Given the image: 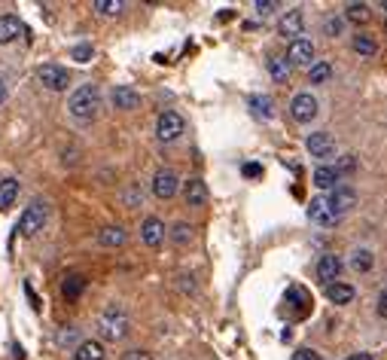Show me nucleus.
I'll list each match as a JSON object with an SVG mask.
<instances>
[{
    "mask_svg": "<svg viewBox=\"0 0 387 360\" xmlns=\"http://www.w3.org/2000/svg\"><path fill=\"white\" fill-rule=\"evenodd\" d=\"M308 217H311V223H317V226H335V223L342 220V217L333 211V205H330V199H326V192H323V196H317V199H311Z\"/></svg>",
    "mask_w": 387,
    "mask_h": 360,
    "instance_id": "obj_7",
    "label": "nucleus"
},
{
    "mask_svg": "<svg viewBox=\"0 0 387 360\" xmlns=\"http://www.w3.org/2000/svg\"><path fill=\"white\" fill-rule=\"evenodd\" d=\"M326 34H330V37H339V34H342V22H339V19H330V22H326Z\"/></svg>",
    "mask_w": 387,
    "mask_h": 360,
    "instance_id": "obj_37",
    "label": "nucleus"
},
{
    "mask_svg": "<svg viewBox=\"0 0 387 360\" xmlns=\"http://www.w3.org/2000/svg\"><path fill=\"white\" fill-rule=\"evenodd\" d=\"M73 360H104V345L95 342V339L80 342L77 351H73Z\"/></svg>",
    "mask_w": 387,
    "mask_h": 360,
    "instance_id": "obj_22",
    "label": "nucleus"
},
{
    "mask_svg": "<svg viewBox=\"0 0 387 360\" xmlns=\"http://www.w3.org/2000/svg\"><path fill=\"white\" fill-rule=\"evenodd\" d=\"M305 147H308V153L311 156H317V159H330L333 156V150H335V141L330 131H311L308 141H305Z\"/></svg>",
    "mask_w": 387,
    "mask_h": 360,
    "instance_id": "obj_10",
    "label": "nucleus"
},
{
    "mask_svg": "<svg viewBox=\"0 0 387 360\" xmlns=\"http://www.w3.org/2000/svg\"><path fill=\"white\" fill-rule=\"evenodd\" d=\"M125 10L122 0H95V13L101 15H119Z\"/></svg>",
    "mask_w": 387,
    "mask_h": 360,
    "instance_id": "obj_31",
    "label": "nucleus"
},
{
    "mask_svg": "<svg viewBox=\"0 0 387 360\" xmlns=\"http://www.w3.org/2000/svg\"><path fill=\"white\" fill-rule=\"evenodd\" d=\"M344 19L354 24H366L369 22V6L366 3H348L344 6Z\"/></svg>",
    "mask_w": 387,
    "mask_h": 360,
    "instance_id": "obj_28",
    "label": "nucleus"
},
{
    "mask_svg": "<svg viewBox=\"0 0 387 360\" xmlns=\"http://www.w3.org/2000/svg\"><path fill=\"white\" fill-rule=\"evenodd\" d=\"M129 315L122 312L119 305H107L104 312L98 315V333L104 336L107 342H122L129 336Z\"/></svg>",
    "mask_w": 387,
    "mask_h": 360,
    "instance_id": "obj_2",
    "label": "nucleus"
},
{
    "mask_svg": "<svg viewBox=\"0 0 387 360\" xmlns=\"http://www.w3.org/2000/svg\"><path fill=\"white\" fill-rule=\"evenodd\" d=\"M67 110H71L73 120H80V122H92L98 116L101 110V92L98 86H80L77 92L71 95V101H67Z\"/></svg>",
    "mask_w": 387,
    "mask_h": 360,
    "instance_id": "obj_1",
    "label": "nucleus"
},
{
    "mask_svg": "<svg viewBox=\"0 0 387 360\" xmlns=\"http://www.w3.org/2000/svg\"><path fill=\"white\" fill-rule=\"evenodd\" d=\"M372 263H375L372 254H369V250H363V247L351 254V266H354L357 272H369V269H372Z\"/></svg>",
    "mask_w": 387,
    "mask_h": 360,
    "instance_id": "obj_29",
    "label": "nucleus"
},
{
    "mask_svg": "<svg viewBox=\"0 0 387 360\" xmlns=\"http://www.w3.org/2000/svg\"><path fill=\"white\" fill-rule=\"evenodd\" d=\"M348 360H375V357H372V354H363V351H360V354H351Z\"/></svg>",
    "mask_w": 387,
    "mask_h": 360,
    "instance_id": "obj_41",
    "label": "nucleus"
},
{
    "mask_svg": "<svg viewBox=\"0 0 387 360\" xmlns=\"http://www.w3.org/2000/svg\"><path fill=\"white\" fill-rule=\"evenodd\" d=\"M244 178H259V174H263V168H259V165H244Z\"/></svg>",
    "mask_w": 387,
    "mask_h": 360,
    "instance_id": "obj_39",
    "label": "nucleus"
},
{
    "mask_svg": "<svg viewBox=\"0 0 387 360\" xmlns=\"http://www.w3.org/2000/svg\"><path fill=\"white\" fill-rule=\"evenodd\" d=\"M326 199H330V205H333V211L339 214V217H344L351 211V208H354V202H357V192L351 189V187H335V189H330L326 192Z\"/></svg>",
    "mask_w": 387,
    "mask_h": 360,
    "instance_id": "obj_9",
    "label": "nucleus"
},
{
    "mask_svg": "<svg viewBox=\"0 0 387 360\" xmlns=\"http://www.w3.org/2000/svg\"><path fill=\"white\" fill-rule=\"evenodd\" d=\"M22 31H24V24L19 22V15H0V46L19 40Z\"/></svg>",
    "mask_w": 387,
    "mask_h": 360,
    "instance_id": "obj_16",
    "label": "nucleus"
},
{
    "mask_svg": "<svg viewBox=\"0 0 387 360\" xmlns=\"http://www.w3.org/2000/svg\"><path fill=\"white\" fill-rule=\"evenodd\" d=\"M378 315L387 317V290H381V296H378Z\"/></svg>",
    "mask_w": 387,
    "mask_h": 360,
    "instance_id": "obj_40",
    "label": "nucleus"
},
{
    "mask_svg": "<svg viewBox=\"0 0 387 360\" xmlns=\"http://www.w3.org/2000/svg\"><path fill=\"white\" fill-rule=\"evenodd\" d=\"M15 199H19V180L15 178L0 180V211H10L15 205Z\"/></svg>",
    "mask_w": 387,
    "mask_h": 360,
    "instance_id": "obj_21",
    "label": "nucleus"
},
{
    "mask_svg": "<svg viewBox=\"0 0 387 360\" xmlns=\"http://www.w3.org/2000/svg\"><path fill=\"white\" fill-rule=\"evenodd\" d=\"M122 360H153V354L144 351V348H131V351H125V354H122Z\"/></svg>",
    "mask_w": 387,
    "mask_h": 360,
    "instance_id": "obj_34",
    "label": "nucleus"
},
{
    "mask_svg": "<svg viewBox=\"0 0 387 360\" xmlns=\"http://www.w3.org/2000/svg\"><path fill=\"white\" fill-rule=\"evenodd\" d=\"M183 129H187V122H183V116L174 113V110H165L156 120V138L162 141V144H171V141H177L183 135Z\"/></svg>",
    "mask_w": 387,
    "mask_h": 360,
    "instance_id": "obj_4",
    "label": "nucleus"
},
{
    "mask_svg": "<svg viewBox=\"0 0 387 360\" xmlns=\"http://www.w3.org/2000/svg\"><path fill=\"white\" fill-rule=\"evenodd\" d=\"M3 101H6V82L0 80V104H3Z\"/></svg>",
    "mask_w": 387,
    "mask_h": 360,
    "instance_id": "obj_42",
    "label": "nucleus"
},
{
    "mask_svg": "<svg viewBox=\"0 0 387 360\" xmlns=\"http://www.w3.org/2000/svg\"><path fill=\"white\" fill-rule=\"evenodd\" d=\"M125 229L122 226H104V229L98 232V245H104V247H122L125 245Z\"/></svg>",
    "mask_w": 387,
    "mask_h": 360,
    "instance_id": "obj_20",
    "label": "nucleus"
},
{
    "mask_svg": "<svg viewBox=\"0 0 387 360\" xmlns=\"http://www.w3.org/2000/svg\"><path fill=\"white\" fill-rule=\"evenodd\" d=\"M73 336H77V330H73V326H64L61 336H58V342H61V345H67V342H71Z\"/></svg>",
    "mask_w": 387,
    "mask_h": 360,
    "instance_id": "obj_38",
    "label": "nucleus"
},
{
    "mask_svg": "<svg viewBox=\"0 0 387 360\" xmlns=\"http://www.w3.org/2000/svg\"><path fill=\"white\" fill-rule=\"evenodd\" d=\"M317 110H321V104H317V98L308 95V92H299V95L290 101V113L296 122H311L317 116Z\"/></svg>",
    "mask_w": 387,
    "mask_h": 360,
    "instance_id": "obj_8",
    "label": "nucleus"
},
{
    "mask_svg": "<svg viewBox=\"0 0 387 360\" xmlns=\"http://www.w3.org/2000/svg\"><path fill=\"white\" fill-rule=\"evenodd\" d=\"M73 62H80V64H89L92 62V55H95V49H92L89 43H82V46H77V49H73Z\"/></svg>",
    "mask_w": 387,
    "mask_h": 360,
    "instance_id": "obj_33",
    "label": "nucleus"
},
{
    "mask_svg": "<svg viewBox=\"0 0 387 360\" xmlns=\"http://www.w3.org/2000/svg\"><path fill=\"white\" fill-rule=\"evenodd\" d=\"M293 360H321V357H317V351H311V348H299L296 354H293Z\"/></svg>",
    "mask_w": 387,
    "mask_h": 360,
    "instance_id": "obj_36",
    "label": "nucleus"
},
{
    "mask_svg": "<svg viewBox=\"0 0 387 360\" xmlns=\"http://www.w3.org/2000/svg\"><path fill=\"white\" fill-rule=\"evenodd\" d=\"M82 290H86V278H82V275H67L64 284H61L64 299H80Z\"/></svg>",
    "mask_w": 387,
    "mask_h": 360,
    "instance_id": "obj_24",
    "label": "nucleus"
},
{
    "mask_svg": "<svg viewBox=\"0 0 387 360\" xmlns=\"http://www.w3.org/2000/svg\"><path fill=\"white\" fill-rule=\"evenodd\" d=\"M113 107H116V110H138L140 95L131 86H116L113 89Z\"/></svg>",
    "mask_w": 387,
    "mask_h": 360,
    "instance_id": "obj_15",
    "label": "nucleus"
},
{
    "mask_svg": "<svg viewBox=\"0 0 387 360\" xmlns=\"http://www.w3.org/2000/svg\"><path fill=\"white\" fill-rule=\"evenodd\" d=\"M354 296H357V290L351 287L348 281H333V284H326V299L335 305H348V303H354Z\"/></svg>",
    "mask_w": 387,
    "mask_h": 360,
    "instance_id": "obj_14",
    "label": "nucleus"
},
{
    "mask_svg": "<svg viewBox=\"0 0 387 360\" xmlns=\"http://www.w3.org/2000/svg\"><path fill=\"white\" fill-rule=\"evenodd\" d=\"M177 174H174L171 168H162V171H156V178H153V192H156V199H174L177 196Z\"/></svg>",
    "mask_w": 387,
    "mask_h": 360,
    "instance_id": "obj_11",
    "label": "nucleus"
},
{
    "mask_svg": "<svg viewBox=\"0 0 387 360\" xmlns=\"http://www.w3.org/2000/svg\"><path fill=\"white\" fill-rule=\"evenodd\" d=\"M284 62L290 64V68H305V64L314 62V43H311L308 37H296V40H290V46H287V58Z\"/></svg>",
    "mask_w": 387,
    "mask_h": 360,
    "instance_id": "obj_5",
    "label": "nucleus"
},
{
    "mask_svg": "<svg viewBox=\"0 0 387 360\" xmlns=\"http://www.w3.org/2000/svg\"><path fill=\"white\" fill-rule=\"evenodd\" d=\"M46 220H49V205L46 202H31L22 211L15 232H19V236H24V238H31V236H37V232H43Z\"/></svg>",
    "mask_w": 387,
    "mask_h": 360,
    "instance_id": "obj_3",
    "label": "nucleus"
},
{
    "mask_svg": "<svg viewBox=\"0 0 387 360\" xmlns=\"http://www.w3.org/2000/svg\"><path fill=\"white\" fill-rule=\"evenodd\" d=\"M384 10H387V0H384Z\"/></svg>",
    "mask_w": 387,
    "mask_h": 360,
    "instance_id": "obj_43",
    "label": "nucleus"
},
{
    "mask_svg": "<svg viewBox=\"0 0 387 360\" xmlns=\"http://www.w3.org/2000/svg\"><path fill=\"white\" fill-rule=\"evenodd\" d=\"M339 272H342V259L339 257H335V254L321 257V263H317V278L326 281V284H333L335 278H339Z\"/></svg>",
    "mask_w": 387,
    "mask_h": 360,
    "instance_id": "obj_17",
    "label": "nucleus"
},
{
    "mask_svg": "<svg viewBox=\"0 0 387 360\" xmlns=\"http://www.w3.org/2000/svg\"><path fill=\"white\" fill-rule=\"evenodd\" d=\"M330 77H333V64L330 62H314V64H311L308 80L314 82V86H321V82H326Z\"/></svg>",
    "mask_w": 387,
    "mask_h": 360,
    "instance_id": "obj_26",
    "label": "nucleus"
},
{
    "mask_svg": "<svg viewBox=\"0 0 387 360\" xmlns=\"http://www.w3.org/2000/svg\"><path fill=\"white\" fill-rule=\"evenodd\" d=\"M354 52H357V55H363V58H372V55L378 52L375 37H369V34H357V37H354Z\"/></svg>",
    "mask_w": 387,
    "mask_h": 360,
    "instance_id": "obj_27",
    "label": "nucleus"
},
{
    "mask_svg": "<svg viewBox=\"0 0 387 360\" xmlns=\"http://www.w3.org/2000/svg\"><path fill=\"white\" fill-rule=\"evenodd\" d=\"M268 73H272L277 82H287V77H290V64L284 62V58H272V62H268Z\"/></svg>",
    "mask_w": 387,
    "mask_h": 360,
    "instance_id": "obj_30",
    "label": "nucleus"
},
{
    "mask_svg": "<svg viewBox=\"0 0 387 360\" xmlns=\"http://www.w3.org/2000/svg\"><path fill=\"white\" fill-rule=\"evenodd\" d=\"M302 24H305V19H302V10L296 6V10H290V13L281 15V22H277V31H281V37L296 40V37H302Z\"/></svg>",
    "mask_w": 387,
    "mask_h": 360,
    "instance_id": "obj_12",
    "label": "nucleus"
},
{
    "mask_svg": "<svg viewBox=\"0 0 387 360\" xmlns=\"http://www.w3.org/2000/svg\"><path fill=\"white\" fill-rule=\"evenodd\" d=\"M247 107L254 110L256 120H272V116H275V101L268 95H250L247 98Z\"/></svg>",
    "mask_w": 387,
    "mask_h": 360,
    "instance_id": "obj_19",
    "label": "nucleus"
},
{
    "mask_svg": "<svg viewBox=\"0 0 387 360\" xmlns=\"http://www.w3.org/2000/svg\"><path fill=\"white\" fill-rule=\"evenodd\" d=\"M171 238H174V245H189V241H192V226L189 223H174L171 226Z\"/></svg>",
    "mask_w": 387,
    "mask_h": 360,
    "instance_id": "obj_32",
    "label": "nucleus"
},
{
    "mask_svg": "<svg viewBox=\"0 0 387 360\" xmlns=\"http://www.w3.org/2000/svg\"><path fill=\"white\" fill-rule=\"evenodd\" d=\"M37 80L43 82L49 92H64L71 86V73L61 64H43V68H37Z\"/></svg>",
    "mask_w": 387,
    "mask_h": 360,
    "instance_id": "obj_6",
    "label": "nucleus"
},
{
    "mask_svg": "<svg viewBox=\"0 0 387 360\" xmlns=\"http://www.w3.org/2000/svg\"><path fill=\"white\" fill-rule=\"evenodd\" d=\"M140 238H144L147 247H159L165 241V223L159 220V217H147V220L140 223Z\"/></svg>",
    "mask_w": 387,
    "mask_h": 360,
    "instance_id": "obj_13",
    "label": "nucleus"
},
{
    "mask_svg": "<svg viewBox=\"0 0 387 360\" xmlns=\"http://www.w3.org/2000/svg\"><path fill=\"white\" fill-rule=\"evenodd\" d=\"M287 303H290L293 308H299L302 315H305L308 305H311V296H308L305 287H290V290H287Z\"/></svg>",
    "mask_w": 387,
    "mask_h": 360,
    "instance_id": "obj_25",
    "label": "nucleus"
},
{
    "mask_svg": "<svg viewBox=\"0 0 387 360\" xmlns=\"http://www.w3.org/2000/svg\"><path fill=\"white\" fill-rule=\"evenodd\" d=\"M314 187L323 189V192L335 189V187H339V171L330 168V165H321V168L314 171Z\"/></svg>",
    "mask_w": 387,
    "mask_h": 360,
    "instance_id": "obj_23",
    "label": "nucleus"
},
{
    "mask_svg": "<svg viewBox=\"0 0 387 360\" xmlns=\"http://www.w3.org/2000/svg\"><path fill=\"white\" fill-rule=\"evenodd\" d=\"M183 196H187V205H189V208H201V205L207 202V187H205V180L192 178L187 187H183Z\"/></svg>",
    "mask_w": 387,
    "mask_h": 360,
    "instance_id": "obj_18",
    "label": "nucleus"
},
{
    "mask_svg": "<svg viewBox=\"0 0 387 360\" xmlns=\"http://www.w3.org/2000/svg\"><path fill=\"white\" fill-rule=\"evenodd\" d=\"M275 10H277L275 0H259V3H256V13L259 15H268V13H275Z\"/></svg>",
    "mask_w": 387,
    "mask_h": 360,
    "instance_id": "obj_35",
    "label": "nucleus"
}]
</instances>
